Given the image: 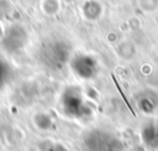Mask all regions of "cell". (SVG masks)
<instances>
[{"label": "cell", "instance_id": "cell-1", "mask_svg": "<svg viewBox=\"0 0 158 151\" xmlns=\"http://www.w3.org/2000/svg\"><path fill=\"white\" fill-rule=\"evenodd\" d=\"M72 68L81 78H91L96 74L98 67L94 58L89 56H78L72 62Z\"/></svg>", "mask_w": 158, "mask_h": 151}]
</instances>
